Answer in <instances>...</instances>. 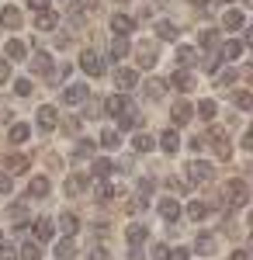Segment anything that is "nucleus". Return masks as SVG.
Segmentation results:
<instances>
[{"label": "nucleus", "instance_id": "79ce46f5", "mask_svg": "<svg viewBox=\"0 0 253 260\" xmlns=\"http://www.w3.org/2000/svg\"><path fill=\"white\" fill-rule=\"evenodd\" d=\"M139 66H142V70H153V66H156V56L149 52V49H146V52L139 49Z\"/></svg>", "mask_w": 253, "mask_h": 260}, {"label": "nucleus", "instance_id": "6e6552de", "mask_svg": "<svg viewBox=\"0 0 253 260\" xmlns=\"http://www.w3.org/2000/svg\"><path fill=\"white\" fill-rule=\"evenodd\" d=\"M187 177L195 180V184H208V180H212V167H208L205 160L187 163Z\"/></svg>", "mask_w": 253, "mask_h": 260}, {"label": "nucleus", "instance_id": "ddd939ff", "mask_svg": "<svg viewBox=\"0 0 253 260\" xmlns=\"http://www.w3.org/2000/svg\"><path fill=\"white\" fill-rule=\"evenodd\" d=\"M156 208H160V219L167 222V225H170V222H177V219H180V205H177L174 198H163V201H160V205H156Z\"/></svg>", "mask_w": 253, "mask_h": 260}, {"label": "nucleus", "instance_id": "3c124183", "mask_svg": "<svg viewBox=\"0 0 253 260\" xmlns=\"http://www.w3.org/2000/svg\"><path fill=\"white\" fill-rule=\"evenodd\" d=\"M87 260H111V257H108V250H90Z\"/></svg>", "mask_w": 253, "mask_h": 260}, {"label": "nucleus", "instance_id": "9d476101", "mask_svg": "<svg viewBox=\"0 0 253 260\" xmlns=\"http://www.w3.org/2000/svg\"><path fill=\"white\" fill-rule=\"evenodd\" d=\"M222 24H226V31H239V28L246 24V14L236 11V7H226V11H222Z\"/></svg>", "mask_w": 253, "mask_h": 260}, {"label": "nucleus", "instance_id": "09e8293b", "mask_svg": "<svg viewBox=\"0 0 253 260\" xmlns=\"http://www.w3.org/2000/svg\"><path fill=\"white\" fill-rule=\"evenodd\" d=\"M163 260H191V253H187V250H170Z\"/></svg>", "mask_w": 253, "mask_h": 260}, {"label": "nucleus", "instance_id": "2f4dec72", "mask_svg": "<svg viewBox=\"0 0 253 260\" xmlns=\"http://www.w3.org/2000/svg\"><path fill=\"white\" fill-rule=\"evenodd\" d=\"M4 167H7V174H24V170H28V160H24L21 153H11V156L4 160Z\"/></svg>", "mask_w": 253, "mask_h": 260}, {"label": "nucleus", "instance_id": "a18cd8bd", "mask_svg": "<svg viewBox=\"0 0 253 260\" xmlns=\"http://www.w3.org/2000/svg\"><path fill=\"white\" fill-rule=\"evenodd\" d=\"M11 187H14L11 174H4V170H0V194H11Z\"/></svg>", "mask_w": 253, "mask_h": 260}, {"label": "nucleus", "instance_id": "37998d69", "mask_svg": "<svg viewBox=\"0 0 253 260\" xmlns=\"http://www.w3.org/2000/svg\"><path fill=\"white\" fill-rule=\"evenodd\" d=\"M136 125H139V118H136V108H132L129 115H121V118H118V128H136Z\"/></svg>", "mask_w": 253, "mask_h": 260}, {"label": "nucleus", "instance_id": "0eeeda50", "mask_svg": "<svg viewBox=\"0 0 253 260\" xmlns=\"http://www.w3.org/2000/svg\"><path fill=\"white\" fill-rule=\"evenodd\" d=\"M7 219H11V225H14V229H24V225H28V205H24V201H14V205H11V208H7Z\"/></svg>", "mask_w": 253, "mask_h": 260}, {"label": "nucleus", "instance_id": "c9c22d12", "mask_svg": "<svg viewBox=\"0 0 253 260\" xmlns=\"http://www.w3.org/2000/svg\"><path fill=\"white\" fill-rule=\"evenodd\" d=\"M184 212H187V219H191V222H201L205 215H208V205H201V201H191Z\"/></svg>", "mask_w": 253, "mask_h": 260}, {"label": "nucleus", "instance_id": "864d4df0", "mask_svg": "<svg viewBox=\"0 0 253 260\" xmlns=\"http://www.w3.org/2000/svg\"><path fill=\"white\" fill-rule=\"evenodd\" d=\"M226 83H236V73H233V70H229V73H222V77H218V87H226Z\"/></svg>", "mask_w": 253, "mask_h": 260}, {"label": "nucleus", "instance_id": "c85d7f7f", "mask_svg": "<svg viewBox=\"0 0 253 260\" xmlns=\"http://www.w3.org/2000/svg\"><path fill=\"white\" fill-rule=\"evenodd\" d=\"M0 24L4 28H21V11L18 7H4L0 11Z\"/></svg>", "mask_w": 253, "mask_h": 260}, {"label": "nucleus", "instance_id": "58836bf2", "mask_svg": "<svg viewBox=\"0 0 253 260\" xmlns=\"http://www.w3.org/2000/svg\"><path fill=\"white\" fill-rule=\"evenodd\" d=\"M94 149H98V146H94L90 139H80V142H77V160H83V156H94Z\"/></svg>", "mask_w": 253, "mask_h": 260}, {"label": "nucleus", "instance_id": "a19ab883", "mask_svg": "<svg viewBox=\"0 0 253 260\" xmlns=\"http://www.w3.org/2000/svg\"><path fill=\"white\" fill-rule=\"evenodd\" d=\"M94 177H111V160H94Z\"/></svg>", "mask_w": 253, "mask_h": 260}, {"label": "nucleus", "instance_id": "8fccbe9b", "mask_svg": "<svg viewBox=\"0 0 253 260\" xmlns=\"http://www.w3.org/2000/svg\"><path fill=\"white\" fill-rule=\"evenodd\" d=\"M0 260H18L14 246H7V243H4V246H0Z\"/></svg>", "mask_w": 253, "mask_h": 260}, {"label": "nucleus", "instance_id": "393cba45", "mask_svg": "<svg viewBox=\"0 0 253 260\" xmlns=\"http://www.w3.org/2000/svg\"><path fill=\"white\" fill-rule=\"evenodd\" d=\"M177 35H180V28H177L174 21H156V39H163V42H174Z\"/></svg>", "mask_w": 253, "mask_h": 260}, {"label": "nucleus", "instance_id": "4d7b16f0", "mask_svg": "<svg viewBox=\"0 0 253 260\" xmlns=\"http://www.w3.org/2000/svg\"><path fill=\"white\" fill-rule=\"evenodd\" d=\"M229 260H250V257H246V250H233V253H229Z\"/></svg>", "mask_w": 253, "mask_h": 260}, {"label": "nucleus", "instance_id": "2eb2a0df", "mask_svg": "<svg viewBox=\"0 0 253 260\" xmlns=\"http://www.w3.org/2000/svg\"><path fill=\"white\" fill-rule=\"evenodd\" d=\"M4 52H7V62H21V59H28V45H24L21 39H11Z\"/></svg>", "mask_w": 253, "mask_h": 260}, {"label": "nucleus", "instance_id": "6ab92c4d", "mask_svg": "<svg viewBox=\"0 0 253 260\" xmlns=\"http://www.w3.org/2000/svg\"><path fill=\"white\" fill-rule=\"evenodd\" d=\"M243 49H246L243 42L229 39V42H226V45H222V52H218V59H226V62H236V59H239V56H243Z\"/></svg>", "mask_w": 253, "mask_h": 260}, {"label": "nucleus", "instance_id": "5701e85b", "mask_svg": "<svg viewBox=\"0 0 253 260\" xmlns=\"http://www.w3.org/2000/svg\"><path fill=\"white\" fill-rule=\"evenodd\" d=\"M215 246H218V240H215V233H198V240H195V250L198 253H215Z\"/></svg>", "mask_w": 253, "mask_h": 260}, {"label": "nucleus", "instance_id": "bf43d9fd", "mask_svg": "<svg viewBox=\"0 0 253 260\" xmlns=\"http://www.w3.org/2000/svg\"><path fill=\"white\" fill-rule=\"evenodd\" d=\"M222 4H226V7H229V4H233V0H222Z\"/></svg>", "mask_w": 253, "mask_h": 260}, {"label": "nucleus", "instance_id": "4c0bfd02", "mask_svg": "<svg viewBox=\"0 0 253 260\" xmlns=\"http://www.w3.org/2000/svg\"><path fill=\"white\" fill-rule=\"evenodd\" d=\"M195 111H198V115H201L205 121H212V118H215V101H198Z\"/></svg>", "mask_w": 253, "mask_h": 260}, {"label": "nucleus", "instance_id": "ea45409f", "mask_svg": "<svg viewBox=\"0 0 253 260\" xmlns=\"http://www.w3.org/2000/svg\"><path fill=\"white\" fill-rule=\"evenodd\" d=\"M14 94H18V98H28V94H31V77H21V80H14Z\"/></svg>", "mask_w": 253, "mask_h": 260}, {"label": "nucleus", "instance_id": "13d9d810", "mask_svg": "<svg viewBox=\"0 0 253 260\" xmlns=\"http://www.w3.org/2000/svg\"><path fill=\"white\" fill-rule=\"evenodd\" d=\"M191 4H195V7H208V0H191Z\"/></svg>", "mask_w": 253, "mask_h": 260}, {"label": "nucleus", "instance_id": "f257e3e1", "mask_svg": "<svg viewBox=\"0 0 253 260\" xmlns=\"http://www.w3.org/2000/svg\"><path fill=\"white\" fill-rule=\"evenodd\" d=\"M222 194H226V198H222V208H246L250 187H246L243 177H233V180H226V191H222Z\"/></svg>", "mask_w": 253, "mask_h": 260}, {"label": "nucleus", "instance_id": "603ef678", "mask_svg": "<svg viewBox=\"0 0 253 260\" xmlns=\"http://www.w3.org/2000/svg\"><path fill=\"white\" fill-rule=\"evenodd\" d=\"M31 11H49V0H28Z\"/></svg>", "mask_w": 253, "mask_h": 260}, {"label": "nucleus", "instance_id": "20e7f679", "mask_svg": "<svg viewBox=\"0 0 253 260\" xmlns=\"http://www.w3.org/2000/svg\"><path fill=\"white\" fill-rule=\"evenodd\" d=\"M115 87L121 90V94L136 90V87H139V73H136V70H115Z\"/></svg>", "mask_w": 253, "mask_h": 260}, {"label": "nucleus", "instance_id": "39448f33", "mask_svg": "<svg viewBox=\"0 0 253 260\" xmlns=\"http://www.w3.org/2000/svg\"><path fill=\"white\" fill-rule=\"evenodd\" d=\"M132 28H136V21L129 18V14H111V35L129 39V35H132Z\"/></svg>", "mask_w": 253, "mask_h": 260}, {"label": "nucleus", "instance_id": "6e6d98bb", "mask_svg": "<svg viewBox=\"0 0 253 260\" xmlns=\"http://www.w3.org/2000/svg\"><path fill=\"white\" fill-rule=\"evenodd\" d=\"M0 121H11V108H7L4 101H0Z\"/></svg>", "mask_w": 253, "mask_h": 260}, {"label": "nucleus", "instance_id": "49530a36", "mask_svg": "<svg viewBox=\"0 0 253 260\" xmlns=\"http://www.w3.org/2000/svg\"><path fill=\"white\" fill-rule=\"evenodd\" d=\"M205 146H208V139H201V136H198V139H187V149H191V153H201Z\"/></svg>", "mask_w": 253, "mask_h": 260}, {"label": "nucleus", "instance_id": "b1692460", "mask_svg": "<svg viewBox=\"0 0 253 260\" xmlns=\"http://www.w3.org/2000/svg\"><path fill=\"white\" fill-rule=\"evenodd\" d=\"M18 260H42V243L39 240H24V243H21Z\"/></svg>", "mask_w": 253, "mask_h": 260}, {"label": "nucleus", "instance_id": "1a4fd4ad", "mask_svg": "<svg viewBox=\"0 0 253 260\" xmlns=\"http://www.w3.org/2000/svg\"><path fill=\"white\" fill-rule=\"evenodd\" d=\"M167 87H177L180 94H187V90H195V73H187V70H177L174 77L167 80Z\"/></svg>", "mask_w": 253, "mask_h": 260}, {"label": "nucleus", "instance_id": "a211bd4d", "mask_svg": "<svg viewBox=\"0 0 253 260\" xmlns=\"http://www.w3.org/2000/svg\"><path fill=\"white\" fill-rule=\"evenodd\" d=\"M59 233H62V236H77L80 233V219L73 212H62V215H59Z\"/></svg>", "mask_w": 253, "mask_h": 260}, {"label": "nucleus", "instance_id": "423d86ee", "mask_svg": "<svg viewBox=\"0 0 253 260\" xmlns=\"http://www.w3.org/2000/svg\"><path fill=\"white\" fill-rule=\"evenodd\" d=\"M108 111H111L115 118L129 115V111H132V101H129V94H121V90H118V94H111V98H108Z\"/></svg>", "mask_w": 253, "mask_h": 260}, {"label": "nucleus", "instance_id": "680f3d73", "mask_svg": "<svg viewBox=\"0 0 253 260\" xmlns=\"http://www.w3.org/2000/svg\"><path fill=\"white\" fill-rule=\"evenodd\" d=\"M156 4H163V0H156Z\"/></svg>", "mask_w": 253, "mask_h": 260}, {"label": "nucleus", "instance_id": "dca6fc26", "mask_svg": "<svg viewBox=\"0 0 253 260\" xmlns=\"http://www.w3.org/2000/svg\"><path fill=\"white\" fill-rule=\"evenodd\" d=\"M28 198H35V201L49 198V177H31L28 180Z\"/></svg>", "mask_w": 253, "mask_h": 260}, {"label": "nucleus", "instance_id": "f8f14e48", "mask_svg": "<svg viewBox=\"0 0 253 260\" xmlns=\"http://www.w3.org/2000/svg\"><path fill=\"white\" fill-rule=\"evenodd\" d=\"M156 146H160V149H163L167 156H174L177 149H180V136H177L174 128H167V132H163V136L156 139Z\"/></svg>", "mask_w": 253, "mask_h": 260}, {"label": "nucleus", "instance_id": "a878e982", "mask_svg": "<svg viewBox=\"0 0 253 260\" xmlns=\"http://www.w3.org/2000/svg\"><path fill=\"white\" fill-rule=\"evenodd\" d=\"M163 90H167V83H163V80H146V83H142V98H146V101H160V98H163Z\"/></svg>", "mask_w": 253, "mask_h": 260}, {"label": "nucleus", "instance_id": "f3484780", "mask_svg": "<svg viewBox=\"0 0 253 260\" xmlns=\"http://www.w3.org/2000/svg\"><path fill=\"white\" fill-rule=\"evenodd\" d=\"M52 253H56V260H73L77 257V243H73V236H62Z\"/></svg>", "mask_w": 253, "mask_h": 260}, {"label": "nucleus", "instance_id": "72a5a7b5", "mask_svg": "<svg viewBox=\"0 0 253 260\" xmlns=\"http://www.w3.org/2000/svg\"><path fill=\"white\" fill-rule=\"evenodd\" d=\"M56 24H59V18L52 14V11H39V21H35V28H39V31H52Z\"/></svg>", "mask_w": 253, "mask_h": 260}, {"label": "nucleus", "instance_id": "f03ea898", "mask_svg": "<svg viewBox=\"0 0 253 260\" xmlns=\"http://www.w3.org/2000/svg\"><path fill=\"white\" fill-rule=\"evenodd\" d=\"M80 70H83L87 77H101V73H104V59H101L98 52H83V56H80Z\"/></svg>", "mask_w": 253, "mask_h": 260}, {"label": "nucleus", "instance_id": "e433bc0d", "mask_svg": "<svg viewBox=\"0 0 253 260\" xmlns=\"http://www.w3.org/2000/svg\"><path fill=\"white\" fill-rule=\"evenodd\" d=\"M233 104L239 108V111H250V108H253V94H250V90H236V94H233Z\"/></svg>", "mask_w": 253, "mask_h": 260}, {"label": "nucleus", "instance_id": "4be33fe9", "mask_svg": "<svg viewBox=\"0 0 253 260\" xmlns=\"http://www.w3.org/2000/svg\"><path fill=\"white\" fill-rule=\"evenodd\" d=\"M56 236V225H52V219H35V240L39 243H49Z\"/></svg>", "mask_w": 253, "mask_h": 260}, {"label": "nucleus", "instance_id": "c03bdc74", "mask_svg": "<svg viewBox=\"0 0 253 260\" xmlns=\"http://www.w3.org/2000/svg\"><path fill=\"white\" fill-rule=\"evenodd\" d=\"M201 45H205V49H215V45H218V31H212V28L201 31Z\"/></svg>", "mask_w": 253, "mask_h": 260}, {"label": "nucleus", "instance_id": "aec40b11", "mask_svg": "<svg viewBox=\"0 0 253 260\" xmlns=\"http://www.w3.org/2000/svg\"><path fill=\"white\" fill-rule=\"evenodd\" d=\"M28 136H31V125H24V121H14V125H11V132H7L11 146H21V142H28Z\"/></svg>", "mask_w": 253, "mask_h": 260}, {"label": "nucleus", "instance_id": "bb28decb", "mask_svg": "<svg viewBox=\"0 0 253 260\" xmlns=\"http://www.w3.org/2000/svg\"><path fill=\"white\" fill-rule=\"evenodd\" d=\"M132 149H136V153H153V149H156V139L149 136V132H136V139H132Z\"/></svg>", "mask_w": 253, "mask_h": 260}, {"label": "nucleus", "instance_id": "de8ad7c7", "mask_svg": "<svg viewBox=\"0 0 253 260\" xmlns=\"http://www.w3.org/2000/svg\"><path fill=\"white\" fill-rule=\"evenodd\" d=\"M0 83H11V62L0 59Z\"/></svg>", "mask_w": 253, "mask_h": 260}, {"label": "nucleus", "instance_id": "473e14b6", "mask_svg": "<svg viewBox=\"0 0 253 260\" xmlns=\"http://www.w3.org/2000/svg\"><path fill=\"white\" fill-rule=\"evenodd\" d=\"M101 146H104V149H118V146H121V132H118V128H104V132H101Z\"/></svg>", "mask_w": 253, "mask_h": 260}, {"label": "nucleus", "instance_id": "c756f323", "mask_svg": "<svg viewBox=\"0 0 253 260\" xmlns=\"http://www.w3.org/2000/svg\"><path fill=\"white\" fill-rule=\"evenodd\" d=\"M146 236H149V233H146V225H139V222H132V225L125 229V240L132 243V246H139V243H146Z\"/></svg>", "mask_w": 253, "mask_h": 260}, {"label": "nucleus", "instance_id": "4468645a", "mask_svg": "<svg viewBox=\"0 0 253 260\" xmlns=\"http://www.w3.org/2000/svg\"><path fill=\"white\" fill-rule=\"evenodd\" d=\"M31 73H39V77L52 73V56L49 52H31Z\"/></svg>", "mask_w": 253, "mask_h": 260}, {"label": "nucleus", "instance_id": "052dcab7", "mask_svg": "<svg viewBox=\"0 0 253 260\" xmlns=\"http://www.w3.org/2000/svg\"><path fill=\"white\" fill-rule=\"evenodd\" d=\"M0 246H4V236H0Z\"/></svg>", "mask_w": 253, "mask_h": 260}, {"label": "nucleus", "instance_id": "cd10ccee", "mask_svg": "<svg viewBox=\"0 0 253 260\" xmlns=\"http://www.w3.org/2000/svg\"><path fill=\"white\" fill-rule=\"evenodd\" d=\"M170 111H174V125H187V121H191V111H195V108H191L187 101H177Z\"/></svg>", "mask_w": 253, "mask_h": 260}, {"label": "nucleus", "instance_id": "f704fd0d", "mask_svg": "<svg viewBox=\"0 0 253 260\" xmlns=\"http://www.w3.org/2000/svg\"><path fill=\"white\" fill-rule=\"evenodd\" d=\"M198 62V56H195V49H191V45H180V49H177V66H184V70H187V66H195Z\"/></svg>", "mask_w": 253, "mask_h": 260}, {"label": "nucleus", "instance_id": "7c9ffc66", "mask_svg": "<svg viewBox=\"0 0 253 260\" xmlns=\"http://www.w3.org/2000/svg\"><path fill=\"white\" fill-rule=\"evenodd\" d=\"M125 52H129V42L125 39H118V35H111V45H108V56H111V59H125Z\"/></svg>", "mask_w": 253, "mask_h": 260}, {"label": "nucleus", "instance_id": "5fc2aeb1", "mask_svg": "<svg viewBox=\"0 0 253 260\" xmlns=\"http://www.w3.org/2000/svg\"><path fill=\"white\" fill-rule=\"evenodd\" d=\"M153 257H156V260L167 257V246H163V243H156V246H153Z\"/></svg>", "mask_w": 253, "mask_h": 260}, {"label": "nucleus", "instance_id": "9b49d317", "mask_svg": "<svg viewBox=\"0 0 253 260\" xmlns=\"http://www.w3.org/2000/svg\"><path fill=\"white\" fill-rule=\"evenodd\" d=\"M59 125V111L52 108V104H45V108H39V128L42 132H52Z\"/></svg>", "mask_w": 253, "mask_h": 260}, {"label": "nucleus", "instance_id": "412c9836", "mask_svg": "<svg viewBox=\"0 0 253 260\" xmlns=\"http://www.w3.org/2000/svg\"><path fill=\"white\" fill-rule=\"evenodd\" d=\"M87 184H90V177H87V174H73V177L66 180V194H70V198H77V194H83V191H87Z\"/></svg>", "mask_w": 253, "mask_h": 260}, {"label": "nucleus", "instance_id": "7ed1b4c3", "mask_svg": "<svg viewBox=\"0 0 253 260\" xmlns=\"http://www.w3.org/2000/svg\"><path fill=\"white\" fill-rule=\"evenodd\" d=\"M90 98V90H87V83H70L66 90H62V104H83V101Z\"/></svg>", "mask_w": 253, "mask_h": 260}]
</instances>
